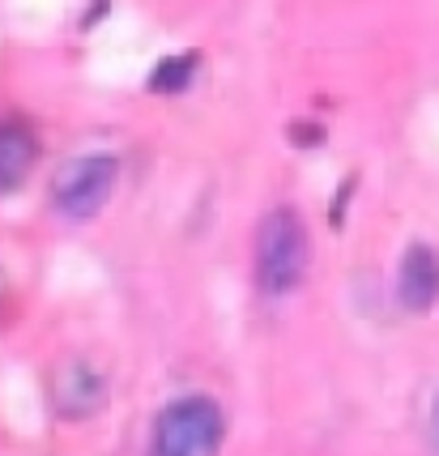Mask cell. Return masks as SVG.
Segmentation results:
<instances>
[{
  "label": "cell",
  "instance_id": "1",
  "mask_svg": "<svg viewBox=\"0 0 439 456\" xmlns=\"http://www.w3.org/2000/svg\"><path fill=\"white\" fill-rule=\"evenodd\" d=\"M307 265H312V235L303 214L290 205L269 209L256 226V286L273 298L290 295L307 278Z\"/></svg>",
  "mask_w": 439,
  "mask_h": 456
},
{
  "label": "cell",
  "instance_id": "6",
  "mask_svg": "<svg viewBox=\"0 0 439 456\" xmlns=\"http://www.w3.org/2000/svg\"><path fill=\"white\" fill-rule=\"evenodd\" d=\"M35 159H39V141L30 133V124L0 119V197L18 192L26 175L35 171Z\"/></svg>",
  "mask_w": 439,
  "mask_h": 456
},
{
  "label": "cell",
  "instance_id": "3",
  "mask_svg": "<svg viewBox=\"0 0 439 456\" xmlns=\"http://www.w3.org/2000/svg\"><path fill=\"white\" fill-rule=\"evenodd\" d=\"M116 179H120L116 154H77L61 162V171L52 175V205L69 222H90L111 200Z\"/></svg>",
  "mask_w": 439,
  "mask_h": 456
},
{
  "label": "cell",
  "instance_id": "5",
  "mask_svg": "<svg viewBox=\"0 0 439 456\" xmlns=\"http://www.w3.org/2000/svg\"><path fill=\"white\" fill-rule=\"evenodd\" d=\"M397 303L410 316H427L439 303V252L431 243H410L397 265Z\"/></svg>",
  "mask_w": 439,
  "mask_h": 456
},
{
  "label": "cell",
  "instance_id": "8",
  "mask_svg": "<svg viewBox=\"0 0 439 456\" xmlns=\"http://www.w3.org/2000/svg\"><path fill=\"white\" fill-rule=\"evenodd\" d=\"M431 448H435V456H439V393H435V401H431Z\"/></svg>",
  "mask_w": 439,
  "mask_h": 456
},
{
  "label": "cell",
  "instance_id": "4",
  "mask_svg": "<svg viewBox=\"0 0 439 456\" xmlns=\"http://www.w3.org/2000/svg\"><path fill=\"white\" fill-rule=\"evenodd\" d=\"M52 405L69 422H85L107 405V376L85 358H69L52 371Z\"/></svg>",
  "mask_w": 439,
  "mask_h": 456
},
{
  "label": "cell",
  "instance_id": "2",
  "mask_svg": "<svg viewBox=\"0 0 439 456\" xmlns=\"http://www.w3.org/2000/svg\"><path fill=\"white\" fill-rule=\"evenodd\" d=\"M226 439V414L214 397H175L154 422L150 456H218Z\"/></svg>",
  "mask_w": 439,
  "mask_h": 456
},
{
  "label": "cell",
  "instance_id": "9",
  "mask_svg": "<svg viewBox=\"0 0 439 456\" xmlns=\"http://www.w3.org/2000/svg\"><path fill=\"white\" fill-rule=\"evenodd\" d=\"M4 290H9V281H4V269H0V298H4Z\"/></svg>",
  "mask_w": 439,
  "mask_h": 456
},
{
  "label": "cell",
  "instance_id": "7",
  "mask_svg": "<svg viewBox=\"0 0 439 456\" xmlns=\"http://www.w3.org/2000/svg\"><path fill=\"white\" fill-rule=\"evenodd\" d=\"M197 64H200L197 52H180V56H167L159 69H154V77H150V90H159V94H180L183 86L192 81Z\"/></svg>",
  "mask_w": 439,
  "mask_h": 456
}]
</instances>
